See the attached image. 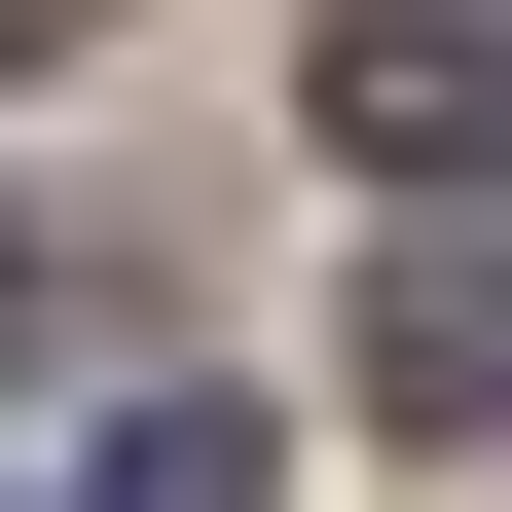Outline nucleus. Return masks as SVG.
Segmentation results:
<instances>
[{
    "label": "nucleus",
    "mask_w": 512,
    "mask_h": 512,
    "mask_svg": "<svg viewBox=\"0 0 512 512\" xmlns=\"http://www.w3.org/2000/svg\"><path fill=\"white\" fill-rule=\"evenodd\" d=\"M330 147L366 183H512V0H366L330 37Z\"/></svg>",
    "instance_id": "nucleus-1"
},
{
    "label": "nucleus",
    "mask_w": 512,
    "mask_h": 512,
    "mask_svg": "<svg viewBox=\"0 0 512 512\" xmlns=\"http://www.w3.org/2000/svg\"><path fill=\"white\" fill-rule=\"evenodd\" d=\"M37 37H74V0H0V74H37Z\"/></svg>",
    "instance_id": "nucleus-4"
},
{
    "label": "nucleus",
    "mask_w": 512,
    "mask_h": 512,
    "mask_svg": "<svg viewBox=\"0 0 512 512\" xmlns=\"http://www.w3.org/2000/svg\"><path fill=\"white\" fill-rule=\"evenodd\" d=\"M74 512H256V403H110V439H74Z\"/></svg>",
    "instance_id": "nucleus-3"
},
{
    "label": "nucleus",
    "mask_w": 512,
    "mask_h": 512,
    "mask_svg": "<svg viewBox=\"0 0 512 512\" xmlns=\"http://www.w3.org/2000/svg\"><path fill=\"white\" fill-rule=\"evenodd\" d=\"M366 366H403L439 439H512V256H403V330H366Z\"/></svg>",
    "instance_id": "nucleus-2"
}]
</instances>
